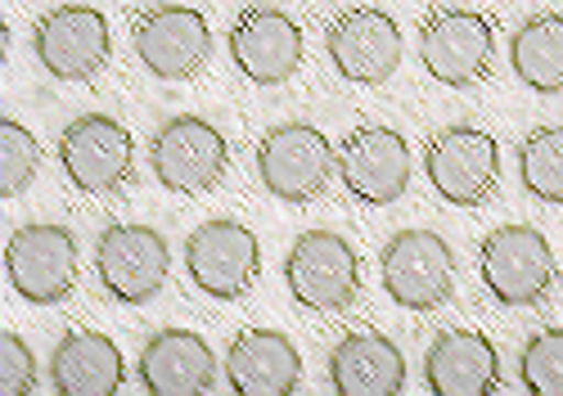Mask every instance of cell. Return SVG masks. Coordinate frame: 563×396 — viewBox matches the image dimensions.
I'll list each match as a JSON object with an SVG mask.
<instances>
[{
    "label": "cell",
    "mask_w": 563,
    "mask_h": 396,
    "mask_svg": "<svg viewBox=\"0 0 563 396\" xmlns=\"http://www.w3.org/2000/svg\"><path fill=\"white\" fill-rule=\"evenodd\" d=\"M339 172V148L311 122H285L262 135L257 176L285 204H311Z\"/></svg>",
    "instance_id": "obj_1"
},
{
    "label": "cell",
    "mask_w": 563,
    "mask_h": 396,
    "mask_svg": "<svg viewBox=\"0 0 563 396\" xmlns=\"http://www.w3.org/2000/svg\"><path fill=\"white\" fill-rule=\"evenodd\" d=\"M5 275L23 302L55 307L77 288V234L59 221H27L10 234Z\"/></svg>",
    "instance_id": "obj_2"
},
{
    "label": "cell",
    "mask_w": 563,
    "mask_h": 396,
    "mask_svg": "<svg viewBox=\"0 0 563 396\" xmlns=\"http://www.w3.org/2000/svg\"><path fill=\"white\" fill-rule=\"evenodd\" d=\"M230 163L225 135L199 118V113H176L167 118L150 140V167L154 180L172 194H208L221 185Z\"/></svg>",
    "instance_id": "obj_3"
},
{
    "label": "cell",
    "mask_w": 563,
    "mask_h": 396,
    "mask_svg": "<svg viewBox=\"0 0 563 396\" xmlns=\"http://www.w3.org/2000/svg\"><path fill=\"white\" fill-rule=\"evenodd\" d=\"M185 271L208 297H244L262 275V243L244 221L212 217L185 239Z\"/></svg>",
    "instance_id": "obj_4"
},
{
    "label": "cell",
    "mask_w": 563,
    "mask_h": 396,
    "mask_svg": "<svg viewBox=\"0 0 563 396\" xmlns=\"http://www.w3.org/2000/svg\"><path fill=\"white\" fill-rule=\"evenodd\" d=\"M285 279L294 302L307 311H343L361 288V262L352 243L334 230H307L285 257Z\"/></svg>",
    "instance_id": "obj_5"
},
{
    "label": "cell",
    "mask_w": 563,
    "mask_h": 396,
    "mask_svg": "<svg viewBox=\"0 0 563 396\" xmlns=\"http://www.w3.org/2000/svg\"><path fill=\"white\" fill-rule=\"evenodd\" d=\"M384 288L406 311H433L451 297L455 284V257L451 243L433 230H397L379 253Z\"/></svg>",
    "instance_id": "obj_6"
},
{
    "label": "cell",
    "mask_w": 563,
    "mask_h": 396,
    "mask_svg": "<svg viewBox=\"0 0 563 396\" xmlns=\"http://www.w3.org/2000/svg\"><path fill=\"white\" fill-rule=\"evenodd\" d=\"M36 64L59 81H90L113 55L109 19L96 6H59L32 28Z\"/></svg>",
    "instance_id": "obj_7"
},
{
    "label": "cell",
    "mask_w": 563,
    "mask_h": 396,
    "mask_svg": "<svg viewBox=\"0 0 563 396\" xmlns=\"http://www.w3.org/2000/svg\"><path fill=\"white\" fill-rule=\"evenodd\" d=\"M478 271L487 293L500 307H532L554 284V253L541 230L532 226H500L483 239Z\"/></svg>",
    "instance_id": "obj_8"
},
{
    "label": "cell",
    "mask_w": 563,
    "mask_h": 396,
    "mask_svg": "<svg viewBox=\"0 0 563 396\" xmlns=\"http://www.w3.org/2000/svg\"><path fill=\"white\" fill-rule=\"evenodd\" d=\"M96 271L109 297L126 307H140L158 297V288L167 284L172 271V253L167 239L154 226H135V221H118L100 234L96 243Z\"/></svg>",
    "instance_id": "obj_9"
},
{
    "label": "cell",
    "mask_w": 563,
    "mask_h": 396,
    "mask_svg": "<svg viewBox=\"0 0 563 396\" xmlns=\"http://www.w3.org/2000/svg\"><path fill=\"white\" fill-rule=\"evenodd\" d=\"M496 32L478 10H438L419 28V64L442 86H474L492 73Z\"/></svg>",
    "instance_id": "obj_10"
},
{
    "label": "cell",
    "mask_w": 563,
    "mask_h": 396,
    "mask_svg": "<svg viewBox=\"0 0 563 396\" xmlns=\"http://www.w3.org/2000/svg\"><path fill=\"white\" fill-rule=\"evenodd\" d=\"M424 172H429V180H433L442 204H451V208H478L483 198H492V189H496L500 148L478 127H446L429 144Z\"/></svg>",
    "instance_id": "obj_11"
},
{
    "label": "cell",
    "mask_w": 563,
    "mask_h": 396,
    "mask_svg": "<svg viewBox=\"0 0 563 396\" xmlns=\"http://www.w3.org/2000/svg\"><path fill=\"white\" fill-rule=\"evenodd\" d=\"M324 50H330V64L339 77L356 86H384L401 68V28L384 10L356 6L330 23Z\"/></svg>",
    "instance_id": "obj_12"
},
{
    "label": "cell",
    "mask_w": 563,
    "mask_h": 396,
    "mask_svg": "<svg viewBox=\"0 0 563 396\" xmlns=\"http://www.w3.org/2000/svg\"><path fill=\"white\" fill-rule=\"evenodd\" d=\"M339 180L365 208H393L410 185V144L393 127H361L339 144Z\"/></svg>",
    "instance_id": "obj_13"
},
{
    "label": "cell",
    "mask_w": 563,
    "mask_h": 396,
    "mask_svg": "<svg viewBox=\"0 0 563 396\" xmlns=\"http://www.w3.org/2000/svg\"><path fill=\"white\" fill-rule=\"evenodd\" d=\"M59 163L81 194H113L131 176L135 140L109 113H81L59 135Z\"/></svg>",
    "instance_id": "obj_14"
},
{
    "label": "cell",
    "mask_w": 563,
    "mask_h": 396,
    "mask_svg": "<svg viewBox=\"0 0 563 396\" xmlns=\"http://www.w3.org/2000/svg\"><path fill=\"white\" fill-rule=\"evenodd\" d=\"M135 55L158 81H190L212 59V28L195 6H158L135 23Z\"/></svg>",
    "instance_id": "obj_15"
},
{
    "label": "cell",
    "mask_w": 563,
    "mask_h": 396,
    "mask_svg": "<svg viewBox=\"0 0 563 396\" xmlns=\"http://www.w3.org/2000/svg\"><path fill=\"white\" fill-rule=\"evenodd\" d=\"M230 59L249 81L279 86L302 68V28L275 6H249L230 28Z\"/></svg>",
    "instance_id": "obj_16"
},
{
    "label": "cell",
    "mask_w": 563,
    "mask_h": 396,
    "mask_svg": "<svg viewBox=\"0 0 563 396\" xmlns=\"http://www.w3.org/2000/svg\"><path fill=\"white\" fill-rule=\"evenodd\" d=\"M298 378L302 356L279 329H244L225 346V383L234 396H289Z\"/></svg>",
    "instance_id": "obj_17"
},
{
    "label": "cell",
    "mask_w": 563,
    "mask_h": 396,
    "mask_svg": "<svg viewBox=\"0 0 563 396\" xmlns=\"http://www.w3.org/2000/svg\"><path fill=\"white\" fill-rule=\"evenodd\" d=\"M140 383L154 396H203L217 383V356L195 329H163L140 352Z\"/></svg>",
    "instance_id": "obj_18"
},
{
    "label": "cell",
    "mask_w": 563,
    "mask_h": 396,
    "mask_svg": "<svg viewBox=\"0 0 563 396\" xmlns=\"http://www.w3.org/2000/svg\"><path fill=\"white\" fill-rule=\"evenodd\" d=\"M424 378L438 396H487L500 383V356L487 333L446 329L424 356Z\"/></svg>",
    "instance_id": "obj_19"
},
{
    "label": "cell",
    "mask_w": 563,
    "mask_h": 396,
    "mask_svg": "<svg viewBox=\"0 0 563 396\" xmlns=\"http://www.w3.org/2000/svg\"><path fill=\"white\" fill-rule=\"evenodd\" d=\"M330 383L339 396H397L406 387V356L393 338L356 329L334 346Z\"/></svg>",
    "instance_id": "obj_20"
},
{
    "label": "cell",
    "mask_w": 563,
    "mask_h": 396,
    "mask_svg": "<svg viewBox=\"0 0 563 396\" xmlns=\"http://www.w3.org/2000/svg\"><path fill=\"white\" fill-rule=\"evenodd\" d=\"M122 378H126V365L109 333L73 329L51 352V387L59 396H113Z\"/></svg>",
    "instance_id": "obj_21"
},
{
    "label": "cell",
    "mask_w": 563,
    "mask_h": 396,
    "mask_svg": "<svg viewBox=\"0 0 563 396\" xmlns=\"http://www.w3.org/2000/svg\"><path fill=\"white\" fill-rule=\"evenodd\" d=\"M509 68L541 95L563 90V14H537L509 41Z\"/></svg>",
    "instance_id": "obj_22"
},
{
    "label": "cell",
    "mask_w": 563,
    "mask_h": 396,
    "mask_svg": "<svg viewBox=\"0 0 563 396\" xmlns=\"http://www.w3.org/2000/svg\"><path fill=\"white\" fill-rule=\"evenodd\" d=\"M519 180L541 204H563V127H537L519 144Z\"/></svg>",
    "instance_id": "obj_23"
},
{
    "label": "cell",
    "mask_w": 563,
    "mask_h": 396,
    "mask_svg": "<svg viewBox=\"0 0 563 396\" xmlns=\"http://www.w3.org/2000/svg\"><path fill=\"white\" fill-rule=\"evenodd\" d=\"M36 167H41L36 135L23 122L5 118V122H0V198L23 194L36 180Z\"/></svg>",
    "instance_id": "obj_24"
},
{
    "label": "cell",
    "mask_w": 563,
    "mask_h": 396,
    "mask_svg": "<svg viewBox=\"0 0 563 396\" xmlns=\"http://www.w3.org/2000/svg\"><path fill=\"white\" fill-rule=\"evenodd\" d=\"M519 378L532 396H563V329H541L528 338Z\"/></svg>",
    "instance_id": "obj_25"
},
{
    "label": "cell",
    "mask_w": 563,
    "mask_h": 396,
    "mask_svg": "<svg viewBox=\"0 0 563 396\" xmlns=\"http://www.w3.org/2000/svg\"><path fill=\"white\" fill-rule=\"evenodd\" d=\"M36 387V356L19 333H0V392L23 396Z\"/></svg>",
    "instance_id": "obj_26"
}]
</instances>
